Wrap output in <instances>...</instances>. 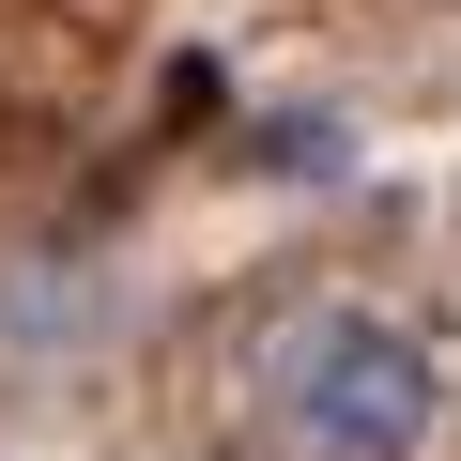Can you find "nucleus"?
Segmentation results:
<instances>
[{
    "label": "nucleus",
    "mask_w": 461,
    "mask_h": 461,
    "mask_svg": "<svg viewBox=\"0 0 461 461\" xmlns=\"http://www.w3.org/2000/svg\"><path fill=\"white\" fill-rule=\"evenodd\" d=\"M247 400L293 461H430L446 446V354L369 293H293L247 339Z\"/></svg>",
    "instance_id": "nucleus-1"
}]
</instances>
